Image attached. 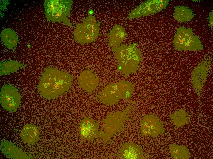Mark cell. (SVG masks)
<instances>
[{
	"label": "cell",
	"mask_w": 213,
	"mask_h": 159,
	"mask_svg": "<svg viewBox=\"0 0 213 159\" xmlns=\"http://www.w3.org/2000/svg\"><path fill=\"white\" fill-rule=\"evenodd\" d=\"M40 132L38 127L32 124H27L22 128L20 132L21 140L30 145L35 144L38 140Z\"/></svg>",
	"instance_id": "cell-16"
},
{
	"label": "cell",
	"mask_w": 213,
	"mask_h": 159,
	"mask_svg": "<svg viewBox=\"0 0 213 159\" xmlns=\"http://www.w3.org/2000/svg\"><path fill=\"white\" fill-rule=\"evenodd\" d=\"M78 81L82 89L88 93L96 89L99 85L98 77L93 70L90 69L81 72L79 75Z\"/></svg>",
	"instance_id": "cell-14"
},
{
	"label": "cell",
	"mask_w": 213,
	"mask_h": 159,
	"mask_svg": "<svg viewBox=\"0 0 213 159\" xmlns=\"http://www.w3.org/2000/svg\"><path fill=\"white\" fill-rule=\"evenodd\" d=\"M135 106V103L132 102L121 110L112 112L106 116L103 121L104 131H102V141H108L125 129Z\"/></svg>",
	"instance_id": "cell-4"
},
{
	"label": "cell",
	"mask_w": 213,
	"mask_h": 159,
	"mask_svg": "<svg viewBox=\"0 0 213 159\" xmlns=\"http://www.w3.org/2000/svg\"><path fill=\"white\" fill-rule=\"evenodd\" d=\"M111 51L117 61L118 70L125 78L137 73L142 57L136 43L118 45L112 47Z\"/></svg>",
	"instance_id": "cell-2"
},
{
	"label": "cell",
	"mask_w": 213,
	"mask_h": 159,
	"mask_svg": "<svg viewBox=\"0 0 213 159\" xmlns=\"http://www.w3.org/2000/svg\"><path fill=\"white\" fill-rule=\"evenodd\" d=\"M25 65L13 60H7L0 63V75H7L23 68Z\"/></svg>",
	"instance_id": "cell-19"
},
{
	"label": "cell",
	"mask_w": 213,
	"mask_h": 159,
	"mask_svg": "<svg viewBox=\"0 0 213 159\" xmlns=\"http://www.w3.org/2000/svg\"><path fill=\"white\" fill-rule=\"evenodd\" d=\"M78 134L81 138L90 141L98 137H100L101 131L99 130V123L97 121L91 117L85 116L80 121Z\"/></svg>",
	"instance_id": "cell-12"
},
{
	"label": "cell",
	"mask_w": 213,
	"mask_h": 159,
	"mask_svg": "<svg viewBox=\"0 0 213 159\" xmlns=\"http://www.w3.org/2000/svg\"><path fill=\"white\" fill-rule=\"evenodd\" d=\"M135 86L133 82L121 80L108 84L97 94L95 99L100 103L112 106L120 100H130Z\"/></svg>",
	"instance_id": "cell-3"
},
{
	"label": "cell",
	"mask_w": 213,
	"mask_h": 159,
	"mask_svg": "<svg viewBox=\"0 0 213 159\" xmlns=\"http://www.w3.org/2000/svg\"><path fill=\"white\" fill-rule=\"evenodd\" d=\"M211 63L208 59L203 60L198 65L192 72V84L199 97L201 95L207 77Z\"/></svg>",
	"instance_id": "cell-11"
},
{
	"label": "cell",
	"mask_w": 213,
	"mask_h": 159,
	"mask_svg": "<svg viewBox=\"0 0 213 159\" xmlns=\"http://www.w3.org/2000/svg\"><path fill=\"white\" fill-rule=\"evenodd\" d=\"M191 116V114L188 111L180 109L175 111L171 115L170 122L175 128L181 127L189 123Z\"/></svg>",
	"instance_id": "cell-17"
},
{
	"label": "cell",
	"mask_w": 213,
	"mask_h": 159,
	"mask_svg": "<svg viewBox=\"0 0 213 159\" xmlns=\"http://www.w3.org/2000/svg\"><path fill=\"white\" fill-rule=\"evenodd\" d=\"M99 22L93 16L87 17L83 23L76 26L74 33L75 40L81 44L94 41L99 33Z\"/></svg>",
	"instance_id": "cell-7"
},
{
	"label": "cell",
	"mask_w": 213,
	"mask_h": 159,
	"mask_svg": "<svg viewBox=\"0 0 213 159\" xmlns=\"http://www.w3.org/2000/svg\"><path fill=\"white\" fill-rule=\"evenodd\" d=\"M73 78L68 72L47 67L40 78L38 86V92L45 99H54L69 91Z\"/></svg>",
	"instance_id": "cell-1"
},
{
	"label": "cell",
	"mask_w": 213,
	"mask_h": 159,
	"mask_svg": "<svg viewBox=\"0 0 213 159\" xmlns=\"http://www.w3.org/2000/svg\"><path fill=\"white\" fill-rule=\"evenodd\" d=\"M169 0H147L132 10L127 19L138 18L160 11L168 6Z\"/></svg>",
	"instance_id": "cell-10"
},
{
	"label": "cell",
	"mask_w": 213,
	"mask_h": 159,
	"mask_svg": "<svg viewBox=\"0 0 213 159\" xmlns=\"http://www.w3.org/2000/svg\"><path fill=\"white\" fill-rule=\"evenodd\" d=\"M173 43L175 48L179 50H202L203 48L201 41L193 29L182 26L177 29Z\"/></svg>",
	"instance_id": "cell-6"
},
{
	"label": "cell",
	"mask_w": 213,
	"mask_h": 159,
	"mask_svg": "<svg viewBox=\"0 0 213 159\" xmlns=\"http://www.w3.org/2000/svg\"><path fill=\"white\" fill-rule=\"evenodd\" d=\"M194 16L192 11L189 8L184 6L176 7L175 9L174 19L180 22H187L192 19Z\"/></svg>",
	"instance_id": "cell-22"
},
{
	"label": "cell",
	"mask_w": 213,
	"mask_h": 159,
	"mask_svg": "<svg viewBox=\"0 0 213 159\" xmlns=\"http://www.w3.org/2000/svg\"><path fill=\"white\" fill-rule=\"evenodd\" d=\"M73 3V1L68 0H45L44 6L47 19L54 23L63 21L71 26L67 19Z\"/></svg>",
	"instance_id": "cell-5"
},
{
	"label": "cell",
	"mask_w": 213,
	"mask_h": 159,
	"mask_svg": "<svg viewBox=\"0 0 213 159\" xmlns=\"http://www.w3.org/2000/svg\"><path fill=\"white\" fill-rule=\"evenodd\" d=\"M1 38L4 46L8 49L14 47L18 42V38L16 33L10 29L3 30L1 34Z\"/></svg>",
	"instance_id": "cell-20"
},
{
	"label": "cell",
	"mask_w": 213,
	"mask_h": 159,
	"mask_svg": "<svg viewBox=\"0 0 213 159\" xmlns=\"http://www.w3.org/2000/svg\"><path fill=\"white\" fill-rule=\"evenodd\" d=\"M141 134L148 137H156L162 134L170 135L165 130L162 122L153 113L144 116L140 122Z\"/></svg>",
	"instance_id": "cell-9"
},
{
	"label": "cell",
	"mask_w": 213,
	"mask_h": 159,
	"mask_svg": "<svg viewBox=\"0 0 213 159\" xmlns=\"http://www.w3.org/2000/svg\"><path fill=\"white\" fill-rule=\"evenodd\" d=\"M126 33L121 26L116 25L110 30L109 33V43L112 47L117 46L125 39Z\"/></svg>",
	"instance_id": "cell-18"
},
{
	"label": "cell",
	"mask_w": 213,
	"mask_h": 159,
	"mask_svg": "<svg viewBox=\"0 0 213 159\" xmlns=\"http://www.w3.org/2000/svg\"><path fill=\"white\" fill-rule=\"evenodd\" d=\"M21 96L18 90L10 84L4 85L1 88L0 100L2 107L11 113L16 111L21 105Z\"/></svg>",
	"instance_id": "cell-8"
},
{
	"label": "cell",
	"mask_w": 213,
	"mask_h": 159,
	"mask_svg": "<svg viewBox=\"0 0 213 159\" xmlns=\"http://www.w3.org/2000/svg\"><path fill=\"white\" fill-rule=\"evenodd\" d=\"M169 151L170 155L173 159H188L189 158V152L185 146L174 143L169 146Z\"/></svg>",
	"instance_id": "cell-21"
},
{
	"label": "cell",
	"mask_w": 213,
	"mask_h": 159,
	"mask_svg": "<svg viewBox=\"0 0 213 159\" xmlns=\"http://www.w3.org/2000/svg\"><path fill=\"white\" fill-rule=\"evenodd\" d=\"M118 153L121 158L122 159H143L148 157L140 146L133 142L123 144L119 148Z\"/></svg>",
	"instance_id": "cell-13"
},
{
	"label": "cell",
	"mask_w": 213,
	"mask_h": 159,
	"mask_svg": "<svg viewBox=\"0 0 213 159\" xmlns=\"http://www.w3.org/2000/svg\"><path fill=\"white\" fill-rule=\"evenodd\" d=\"M0 148L4 154L11 159H25L33 158V157L7 140H4L1 142Z\"/></svg>",
	"instance_id": "cell-15"
},
{
	"label": "cell",
	"mask_w": 213,
	"mask_h": 159,
	"mask_svg": "<svg viewBox=\"0 0 213 159\" xmlns=\"http://www.w3.org/2000/svg\"><path fill=\"white\" fill-rule=\"evenodd\" d=\"M209 23L210 26L212 27H213V12H211L210 14L209 18Z\"/></svg>",
	"instance_id": "cell-23"
}]
</instances>
